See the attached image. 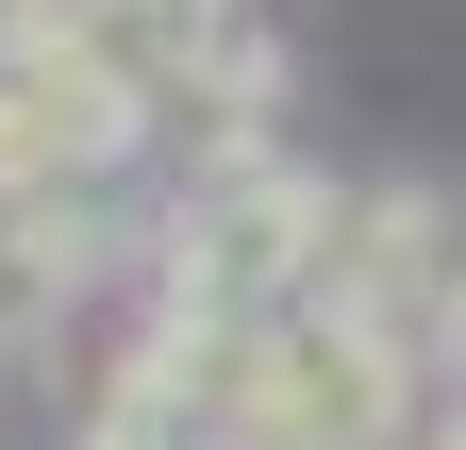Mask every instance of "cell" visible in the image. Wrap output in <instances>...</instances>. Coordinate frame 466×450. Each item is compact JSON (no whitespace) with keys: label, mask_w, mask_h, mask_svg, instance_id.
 <instances>
[{"label":"cell","mask_w":466,"mask_h":450,"mask_svg":"<svg viewBox=\"0 0 466 450\" xmlns=\"http://www.w3.org/2000/svg\"><path fill=\"white\" fill-rule=\"evenodd\" d=\"M333 200H350V184H317L283 134L200 150L184 200H167V234H150V317H184V333H217V351H250L267 317L317 301V267H333Z\"/></svg>","instance_id":"obj_1"},{"label":"cell","mask_w":466,"mask_h":450,"mask_svg":"<svg viewBox=\"0 0 466 450\" xmlns=\"http://www.w3.org/2000/svg\"><path fill=\"white\" fill-rule=\"evenodd\" d=\"M417 417H433V367L333 301L267 317L233 351V450H417Z\"/></svg>","instance_id":"obj_2"},{"label":"cell","mask_w":466,"mask_h":450,"mask_svg":"<svg viewBox=\"0 0 466 450\" xmlns=\"http://www.w3.org/2000/svg\"><path fill=\"white\" fill-rule=\"evenodd\" d=\"M317 301L367 317V333H400V351L450 384V333H466V200H450V184H350Z\"/></svg>","instance_id":"obj_3"},{"label":"cell","mask_w":466,"mask_h":450,"mask_svg":"<svg viewBox=\"0 0 466 450\" xmlns=\"http://www.w3.org/2000/svg\"><path fill=\"white\" fill-rule=\"evenodd\" d=\"M116 267V217H100V167L84 184H0V351L67 333V301Z\"/></svg>","instance_id":"obj_4"},{"label":"cell","mask_w":466,"mask_h":450,"mask_svg":"<svg viewBox=\"0 0 466 450\" xmlns=\"http://www.w3.org/2000/svg\"><path fill=\"white\" fill-rule=\"evenodd\" d=\"M217 17H250V0H100V34H116V50H134V67H150V100L184 84V50H200Z\"/></svg>","instance_id":"obj_5"}]
</instances>
